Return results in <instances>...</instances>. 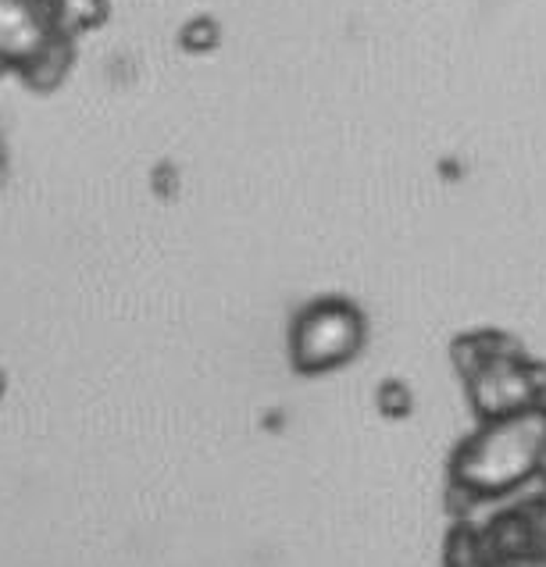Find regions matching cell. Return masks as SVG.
I'll return each mask as SVG.
<instances>
[{
    "label": "cell",
    "mask_w": 546,
    "mask_h": 567,
    "mask_svg": "<svg viewBox=\"0 0 546 567\" xmlns=\"http://www.w3.org/2000/svg\"><path fill=\"white\" fill-rule=\"evenodd\" d=\"M490 567H546V554H525V557H507V560H493Z\"/></svg>",
    "instance_id": "5b68a950"
},
{
    "label": "cell",
    "mask_w": 546,
    "mask_h": 567,
    "mask_svg": "<svg viewBox=\"0 0 546 567\" xmlns=\"http://www.w3.org/2000/svg\"><path fill=\"white\" fill-rule=\"evenodd\" d=\"M539 478H546V446H543V457H539Z\"/></svg>",
    "instance_id": "52a82bcc"
},
{
    "label": "cell",
    "mask_w": 546,
    "mask_h": 567,
    "mask_svg": "<svg viewBox=\"0 0 546 567\" xmlns=\"http://www.w3.org/2000/svg\"><path fill=\"white\" fill-rule=\"evenodd\" d=\"M368 339L361 307L347 297H318L289 326V361L300 375H326L350 364Z\"/></svg>",
    "instance_id": "277c9868"
},
{
    "label": "cell",
    "mask_w": 546,
    "mask_h": 567,
    "mask_svg": "<svg viewBox=\"0 0 546 567\" xmlns=\"http://www.w3.org/2000/svg\"><path fill=\"white\" fill-rule=\"evenodd\" d=\"M4 393H8V371L0 368V403H4Z\"/></svg>",
    "instance_id": "8992f818"
},
{
    "label": "cell",
    "mask_w": 546,
    "mask_h": 567,
    "mask_svg": "<svg viewBox=\"0 0 546 567\" xmlns=\"http://www.w3.org/2000/svg\"><path fill=\"white\" fill-rule=\"evenodd\" d=\"M107 22V0H0V75L51 93L75 61L79 40Z\"/></svg>",
    "instance_id": "6da1fadb"
},
{
    "label": "cell",
    "mask_w": 546,
    "mask_h": 567,
    "mask_svg": "<svg viewBox=\"0 0 546 567\" xmlns=\"http://www.w3.org/2000/svg\"><path fill=\"white\" fill-rule=\"evenodd\" d=\"M546 446V403L482 421V429L450 461L454 489L472 499H501L539 475Z\"/></svg>",
    "instance_id": "7a4b0ae2"
},
{
    "label": "cell",
    "mask_w": 546,
    "mask_h": 567,
    "mask_svg": "<svg viewBox=\"0 0 546 567\" xmlns=\"http://www.w3.org/2000/svg\"><path fill=\"white\" fill-rule=\"evenodd\" d=\"M454 361L468 382L472 408L482 421L507 417L546 403V368L528 361L511 339L496 332L464 336L454 347Z\"/></svg>",
    "instance_id": "3957f363"
}]
</instances>
